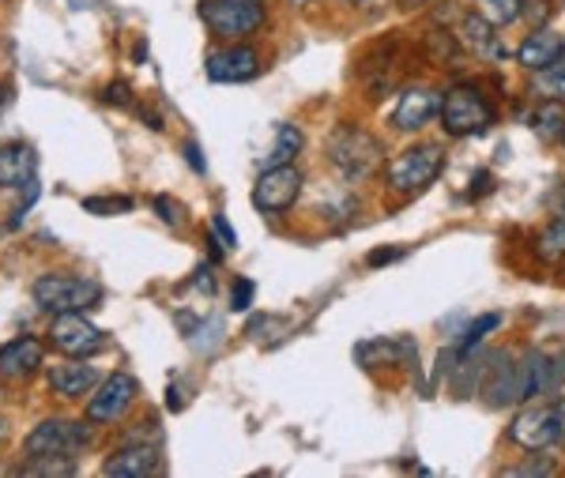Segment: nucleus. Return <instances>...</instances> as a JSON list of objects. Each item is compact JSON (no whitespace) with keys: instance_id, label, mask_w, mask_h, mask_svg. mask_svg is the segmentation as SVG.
<instances>
[{"instance_id":"obj_38","label":"nucleus","mask_w":565,"mask_h":478,"mask_svg":"<svg viewBox=\"0 0 565 478\" xmlns=\"http://www.w3.org/2000/svg\"><path fill=\"white\" fill-rule=\"evenodd\" d=\"M554 422H558V437L565 440V395L554 403Z\"/></svg>"},{"instance_id":"obj_6","label":"nucleus","mask_w":565,"mask_h":478,"mask_svg":"<svg viewBox=\"0 0 565 478\" xmlns=\"http://www.w3.org/2000/svg\"><path fill=\"white\" fill-rule=\"evenodd\" d=\"M441 167H445L441 147H437V144H415V147H407L404 155H396V159L388 162V185L396 192H404V196H412V192H423L426 185H434Z\"/></svg>"},{"instance_id":"obj_29","label":"nucleus","mask_w":565,"mask_h":478,"mask_svg":"<svg viewBox=\"0 0 565 478\" xmlns=\"http://www.w3.org/2000/svg\"><path fill=\"white\" fill-rule=\"evenodd\" d=\"M253 294H257V287H253V279H234V290H231V309L234 312H245L253 306Z\"/></svg>"},{"instance_id":"obj_32","label":"nucleus","mask_w":565,"mask_h":478,"mask_svg":"<svg viewBox=\"0 0 565 478\" xmlns=\"http://www.w3.org/2000/svg\"><path fill=\"white\" fill-rule=\"evenodd\" d=\"M215 234L223 237V245H231V249L238 245V234H234V230L226 226V219H223V215H215Z\"/></svg>"},{"instance_id":"obj_37","label":"nucleus","mask_w":565,"mask_h":478,"mask_svg":"<svg viewBox=\"0 0 565 478\" xmlns=\"http://www.w3.org/2000/svg\"><path fill=\"white\" fill-rule=\"evenodd\" d=\"M167 407H170V411H181V407H185V400H181V389H178V384H170V392H167Z\"/></svg>"},{"instance_id":"obj_27","label":"nucleus","mask_w":565,"mask_h":478,"mask_svg":"<svg viewBox=\"0 0 565 478\" xmlns=\"http://www.w3.org/2000/svg\"><path fill=\"white\" fill-rule=\"evenodd\" d=\"M498 325H501V317H498V312H487V317H479L476 325L468 328V336H463V343H460V354L476 351V343H479V339L487 336V332H494Z\"/></svg>"},{"instance_id":"obj_41","label":"nucleus","mask_w":565,"mask_h":478,"mask_svg":"<svg viewBox=\"0 0 565 478\" xmlns=\"http://www.w3.org/2000/svg\"><path fill=\"white\" fill-rule=\"evenodd\" d=\"M0 440H4V422H0Z\"/></svg>"},{"instance_id":"obj_35","label":"nucleus","mask_w":565,"mask_h":478,"mask_svg":"<svg viewBox=\"0 0 565 478\" xmlns=\"http://www.w3.org/2000/svg\"><path fill=\"white\" fill-rule=\"evenodd\" d=\"M154 208L162 211V223H178V211L170 208V200H167V196H159V200H154Z\"/></svg>"},{"instance_id":"obj_43","label":"nucleus","mask_w":565,"mask_h":478,"mask_svg":"<svg viewBox=\"0 0 565 478\" xmlns=\"http://www.w3.org/2000/svg\"><path fill=\"white\" fill-rule=\"evenodd\" d=\"M562 140H565V132H562Z\"/></svg>"},{"instance_id":"obj_16","label":"nucleus","mask_w":565,"mask_h":478,"mask_svg":"<svg viewBox=\"0 0 565 478\" xmlns=\"http://www.w3.org/2000/svg\"><path fill=\"white\" fill-rule=\"evenodd\" d=\"M98 373L95 365L87 362H61L50 370V389L57 395H65V400H84V395L95 389Z\"/></svg>"},{"instance_id":"obj_23","label":"nucleus","mask_w":565,"mask_h":478,"mask_svg":"<svg viewBox=\"0 0 565 478\" xmlns=\"http://www.w3.org/2000/svg\"><path fill=\"white\" fill-rule=\"evenodd\" d=\"M540 253L546 256V261H562L565 256V215H554V223L543 230Z\"/></svg>"},{"instance_id":"obj_19","label":"nucleus","mask_w":565,"mask_h":478,"mask_svg":"<svg viewBox=\"0 0 565 478\" xmlns=\"http://www.w3.org/2000/svg\"><path fill=\"white\" fill-rule=\"evenodd\" d=\"M354 354H359V358L377 354L381 362H388V365H404V362H415L418 347L412 343V339H377V343H362Z\"/></svg>"},{"instance_id":"obj_13","label":"nucleus","mask_w":565,"mask_h":478,"mask_svg":"<svg viewBox=\"0 0 565 478\" xmlns=\"http://www.w3.org/2000/svg\"><path fill=\"white\" fill-rule=\"evenodd\" d=\"M441 109V103H437V91L430 87H412L399 95L396 103V114H392V125L399 128V132H415V128H423L430 117Z\"/></svg>"},{"instance_id":"obj_2","label":"nucleus","mask_w":565,"mask_h":478,"mask_svg":"<svg viewBox=\"0 0 565 478\" xmlns=\"http://www.w3.org/2000/svg\"><path fill=\"white\" fill-rule=\"evenodd\" d=\"M200 20L223 42H242L264 26L260 0H200Z\"/></svg>"},{"instance_id":"obj_28","label":"nucleus","mask_w":565,"mask_h":478,"mask_svg":"<svg viewBox=\"0 0 565 478\" xmlns=\"http://www.w3.org/2000/svg\"><path fill=\"white\" fill-rule=\"evenodd\" d=\"M132 200L129 196H90L84 200V211L90 215H114V211H129Z\"/></svg>"},{"instance_id":"obj_8","label":"nucleus","mask_w":565,"mask_h":478,"mask_svg":"<svg viewBox=\"0 0 565 478\" xmlns=\"http://www.w3.org/2000/svg\"><path fill=\"white\" fill-rule=\"evenodd\" d=\"M50 343L68 358H87L103 351V332L84 317V312H57L50 325Z\"/></svg>"},{"instance_id":"obj_30","label":"nucleus","mask_w":565,"mask_h":478,"mask_svg":"<svg viewBox=\"0 0 565 478\" xmlns=\"http://www.w3.org/2000/svg\"><path fill=\"white\" fill-rule=\"evenodd\" d=\"M103 103L106 106H129L132 103V87L125 84V79H117V84H106L103 87Z\"/></svg>"},{"instance_id":"obj_18","label":"nucleus","mask_w":565,"mask_h":478,"mask_svg":"<svg viewBox=\"0 0 565 478\" xmlns=\"http://www.w3.org/2000/svg\"><path fill=\"white\" fill-rule=\"evenodd\" d=\"M460 42L468 45V50H476L479 57H501V45H498V34H494V23L487 20V15L479 12H468L460 20Z\"/></svg>"},{"instance_id":"obj_25","label":"nucleus","mask_w":565,"mask_h":478,"mask_svg":"<svg viewBox=\"0 0 565 478\" xmlns=\"http://www.w3.org/2000/svg\"><path fill=\"white\" fill-rule=\"evenodd\" d=\"M426 50L434 53V61H457L460 57V42L452 39L449 31H430V39H426Z\"/></svg>"},{"instance_id":"obj_20","label":"nucleus","mask_w":565,"mask_h":478,"mask_svg":"<svg viewBox=\"0 0 565 478\" xmlns=\"http://www.w3.org/2000/svg\"><path fill=\"white\" fill-rule=\"evenodd\" d=\"M532 128H535V136L546 140V144L562 140V132H565V106H562V98H546V103L532 114Z\"/></svg>"},{"instance_id":"obj_12","label":"nucleus","mask_w":565,"mask_h":478,"mask_svg":"<svg viewBox=\"0 0 565 478\" xmlns=\"http://www.w3.org/2000/svg\"><path fill=\"white\" fill-rule=\"evenodd\" d=\"M159 471V445L151 440H129L121 453H114L103 464V475H125V478H143Z\"/></svg>"},{"instance_id":"obj_22","label":"nucleus","mask_w":565,"mask_h":478,"mask_svg":"<svg viewBox=\"0 0 565 478\" xmlns=\"http://www.w3.org/2000/svg\"><path fill=\"white\" fill-rule=\"evenodd\" d=\"M276 136H279V140H276V147H271V155H268V167H287V162L302 151V132H298L295 125H279Z\"/></svg>"},{"instance_id":"obj_34","label":"nucleus","mask_w":565,"mask_h":478,"mask_svg":"<svg viewBox=\"0 0 565 478\" xmlns=\"http://www.w3.org/2000/svg\"><path fill=\"white\" fill-rule=\"evenodd\" d=\"M185 159H189V167H193L196 173H204V159H200V147L196 144H185Z\"/></svg>"},{"instance_id":"obj_10","label":"nucleus","mask_w":565,"mask_h":478,"mask_svg":"<svg viewBox=\"0 0 565 478\" xmlns=\"http://www.w3.org/2000/svg\"><path fill=\"white\" fill-rule=\"evenodd\" d=\"M207 68V79H215V84H245V79H253L260 72V53L253 50V45H226V50H215L207 53L204 61Z\"/></svg>"},{"instance_id":"obj_39","label":"nucleus","mask_w":565,"mask_h":478,"mask_svg":"<svg viewBox=\"0 0 565 478\" xmlns=\"http://www.w3.org/2000/svg\"><path fill=\"white\" fill-rule=\"evenodd\" d=\"M8 103H12V87L0 84V114H4V109H8Z\"/></svg>"},{"instance_id":"obj_1","label":"nucleus","mask_w":565,"mask_h":478,"mask_svg":"<svg viewBox=\"0 0 565 478\" xmlns=\"http://www.w3.org/2000/svg\"><path fill=\"white\" fill-rule=\"evenodd\" d=\"M328 162L343 181H366L373 170L385 162V147L377 136H370L359 125H335L328 136Z\"/></svg>"},{"instance_id":"obj_36","label":"nucleus","mask_w":565,"mask_h":478,"mask_svg":"<svg viewBox=\"0 0 565 478\" xmlns=\"http://www.w3.org/2000/svg\"><path fill=\"white\" fill-rule=\"evenodd\" d=\"M399 249H377V253H370V264L377 268V264H388V261H396Z\"/></svg>"},{"instance_id":"obj_11","label":"nucleus","mask_w":565,"mask_h":478,"mask_svg":"<svg viewBox=\"0 0 565 478\" xmlns=\"http://www.w3.org/2000/svg\"><path fill=\"white\" fill-rule=\"evenodd\" d=\"M509 437L516 440L527 453L535 448H546L551 440H558V422H554V407H527L513 418L509 426Z\"/></svg>"},{"instance_id":"obj_21","label":"nucleus","mask_w":565,"mask_h":478,"mask_svg":"<svg viewBox=\"0 0 565 478\" xmlns=\"http://www.w3.org/2000/svg\"><path fill=\"white\" fill-rule=\"evenodd\" d=\"M535 87L543 91V98H565V45L546 68L535 72Z\"/></svg>"},{"instance_id":"obj_42","label":"nucleus","mask_w":565,"mask_h":478,"mask_svg":"<svg viewBox=\"0 0 565 478\" xmlns=\"http://www.w3.org/2000/svg\"><path fill=\"white\" fill-rule=\"evenodd\" d=\"M354 4H362V0H354Z\"/></svg>"},{"instance_id":"obj_17","label":"nucleus","mask_w":565,"mask_h":478,"mask_svg":"<svg viewBox=\"0 0 565 478\" xmlns=\"http://www.w3.org/2000/svg\"><path fill=\"white\" fill-rule=\"evenodd\" d=\"M562 39L554 31H546V26H532V34L521 42V50H516V61L524 64V68H532V72H540L546 68L554 57L562 53Z\"/></svg>"},{"instance_id":"obj_3","label":"nucleus","mask_w":565,"mask_h":478,"mask_svg":"<svg viewBox=\"0 0 565 478\" xmlns=\"http://www.w3.org/2000/svg\"><path fill=\"white\" fill-rule=\"evenodd\" d=\"M441 128L449 136H482L490 125H494V106L487 103V98L479 95V87H468V84H460V87H452V91H445V98H441Z\"/></svg>"},{"instance_id":"obj_31","label":"nucleus","mask_w":565,"mask_h":478,"mask_svg":"<svg viewBox=\"0 0 565 478\" xmlns=\"http://www.w3.org/2000/svg\"><path fill=\"white\" fill-rule=\"evenodd\" d=\"M521 15L532 26H543L546 15H551V8H546V0H521Z\"/></svg>"},{"instance_id":"obj_40","label":"nucleus","mask_w":565,"mask_h":478,"mask_svg":"<svg viewBox=\"0 0 565 478\" xmlns=\"http://www.w3.org/2000/svg\"><path fill=\"white\" fill-rule=\"evenodd\" d=\"M404 8H418V4H426V0H399Z\"/></svg>"},{"instance_id":"obj_7","label":"nucleus","mask_w":565,"mask_h":478,"mask_svg":"<svg viewBox=\"0 0 565 478\" xmlns=\"http://www.w3.org/2000/svg\"><path fill=\"white\" fill-rule=\"evenodd\" d=\"M298 196H302V170L295 162L268 167L253 185V208L264 211V215H282L287 208H295Z\"/></svg>"},{"instance_id":"obj_5","label":"nucleus","mask_w":565,"mask_h":478,"mask_svg":"<svg viewBox=\"0 0 565 478\" xmlns=\"http://www.w3.org/2000/svg\"><path fill=\"white\" fill-rule=\"evenodd\" d=\"M90 440L84 422H68V418H45L26 434L23 453L26 459H76V453H84V445Z\"/></svg>"},{"instance_id":"obj_15","label":"nucleus","mask_w":565,"mask_h":478,"mask_svg":"<svg viewBox=\"0 0 565 478\" xmlns=\"http://www.w3.org/2000/svg\"><path fill=\"white\" fill-rule=\"evenodd\" d=\"M39 170V155L26 144H0V189H15L34 181Z\"/></svg>"},{"instance_id":"obj_33","label":"nucleus","mask_w":565,"mask_h":478,"mask_svg":"<svg viewBox=\"0 0 565 478\" xmlns=\"http://www.w3.org/2000/svg\"><path fill=\"white\" fill-rule=\"evenodd\" d=\"M551 464H527V467H509V475H551Z\"/></svg>"},{"instance_id":"obj_9","label":"nucleus","mask_w":565,"mask_h":478,"mask_svg":"<svg viewBox=\"0 0 565 478\" xmlns=\"http://www.w3.org/2000/svg\"><path fill=\"white\" fill-rule=\"evenodd\" d=\"M136 395H140L136 376H129V373L106 376L103 389L87 400V422H117L136 403Z\"/></svg>"},{"instance_id":"obj_24","label":"nucleus","mask_w":565,"mask_h":478,"mask_svg":"<svg viewBox=\"0 0 565 478\" xmlns=\"http://www.w3.org/2000/svg\"><path fill=\"white\" fill-rule=\"evenodd\" d=\"M20 475H76V459H23Z\"/></svg>"},{"instance_id":"obj_26","label":"nucleus","mask_w":565,"mask_h":478,"mask_svg":"<svg viewBox=\"0 0 565 478\" xmlns=\"http://www.w3.org/2000/svg\"><path fill=\"white\" fill-rule=\"evenodd\" d=\"M482 4H487V15L494 26H505L521 15V0H482Z\"/></svg>"},{"instance_id":"obj_14","label":"nucleus","mask_w":565,"mask_h":478,"mask_svg":"<svg viewBox=\"0 0 565 478\" xmlns=\"http://www.w3.org/2000/svg\"><path fill=\"white\" fill-rule=\"evenodd\" d=\"M42 365V343L31 336H20L12 343L0 347V376L4 381H23Z\"/></svg>"},{"instance_id":"obj_4","label":"nucleus","mask_w":565,"mask_h":478,"mask_svg":"<svg viewBox=\"0 0 565 478\" xmlns=\"http://www.w3.org/2000/svg\"><path fill=\"white\" fill-rule=\"evenodd\" d=\"M31 294L45 312H84L103 301V287L95 279H79V275H42Z\"/></svg>"}]
</instances>
